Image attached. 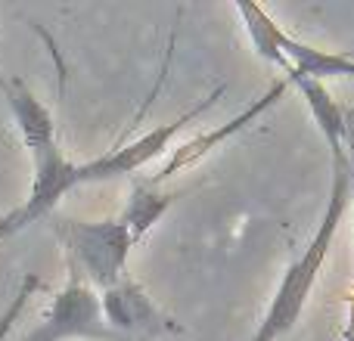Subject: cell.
I'll list each match as a JSON object with an SVG mask.
<instances>
[{
	"label": "cell",
	"instance_id": "obj_4",
	"mask_svg": "<svg viewBox=\"0 0 354 341\" xmlns=\"http://www.w3.org/2000/svg\"><path fill=\"white\" fill-rule=\"evenodd\" d=\"M224 93H227V84H218L205 99H199L193 109H187L183 115H177L174 121L159 124V128L147 130V134L137 137V140L124 143V146H115L106 155H100V159H91V162H84V165H78V186H84V183L115 180V177H134L143 165H149L153 159H159L162 153H171L174 137L180 134L187 124H193L196 118L205 115L208 109H214Z\"/></svg>",
	"mask_w": 354,
	"mask_h": 341
},
{
	"label": "cell",
	"instance_id": "obj_10",
	"mask_svg": "<svg viewBox=\"0 0 354 341\" xmlns=\"http://www.w3.org/2000/svg\"><path fill=\"white\" fill-rule=\"evenodd\" d=\"M174 199H177L174 193H165V189L156 186L153 180H140V177H134L131 193H128V205H124L122 217H118L124 226H128L134 245L140 242L156 224H159L162 214L171 208Z\"/></svg>",
	"mask_w": 354,
	"mask_h": 341
},
{
	"label": "cell",
	"instance_id": "obj_13",
	"mask_svg": "<svg viewBox=\"0 0 354 341\" xmlns=\"http://www.w3.org/2000/svg\"><path fill=\"white\" fill-rule=\"evenodd\" d=\"M345 153L351 165V195H354V115H348V130H345Z\"/></svg>",
	"mask_w": 354,
	"mask_h": 341
},
{
	"label": "cell",
	"instance_id": "obj_6",
	"mask_svg": "<svg viewBox=\"0 0 354 341\" xmlns=\"http://www.w3.org/2000/svg\"><path fill=\"white\" fill-rule=\"evenodd\" d=\"M289 84H292L289 78H280L277 84L268 87V93H264V97L252 99V106H245V109L239 112V115H233L227 124H221V128H214V130H205V134H196V137H189V140L177 143L171 153H168V162L159 168V174L153 177V183H156V186H162V183L171 180L174 174H180V170H187V168L199 165L202 159H208V155H212L221 143H227L230 137H236L239 130H245L249 124H255L258 118L270 109V106L280 103L283 93L289 90Z\"/></svg>",
	"mask_w": 354,
	"mask_h": 341
},
{
	"label": "cell",
	"instance_id": "obj_7",
	"mask_svg": "<svg viewBox=\"0 0 354 341\" xmlns=\"http://www.w3.org/2000/svg\"><path fill=\"white\" fill-rule=\"evenodd\" d=\"M0 93H3L6 106H10L12 121H16L19 137H22L28 155H35V153H41V149L59 143L56 140L53 112L35 97V90H31L22 78H16V75H3V78H0Z\"/></svg>",
	"mask_w": 354,
	"mask_h": 341
},
{
	"label": "cell",
	"instance_id": "obj_9",
	"mask_svg": "<svg viewBox=\"0 0 354 341\" xmlns=\"http://www.w3.org/2000/svg\"><path fill=\"white\" fill-rule=\"evenodd\" d=\"M295 87H299V93L305 97L308 109H311L314 115V124L320 128V134H324L326 146H330L333 159L336 155H345V130H348V112L342 109V106L333 99V93L326 90L324 81H311V78H289Z\"/></svg>",
	"mask_w": 354,
	"mask_h": 341
},
{
	"label": "cell",
	"instance_id": "obj_5",
	"mask_svg": "<svg viewBox=\"0 0 354 341\" xmlns=\"http://www.w3.org/2000/svg\"><path fill=\"white\" fill-rule=\"evenodd\" d=\"M100 307H103V317H106V323H109V329L118 332V335L128 341L180 332V326H177L153 301V295H149L140 282L131 280V276H124L122 282L106 289V292L100 295Z\"/></svg>",
	"mask_w": 354,
	"mask_h": 341
},
{
	"label": "cell",
	"instance_id": "obj_8",
	"mask_svg": "<svg viewBox=\"0 0 354 341\" xmlns=\"http://www.w3.org/2000/svg\"><path fill=\"white\" fill-rule=\"evenodd\" d=\"M283 53H286L292 72L286 78H311V81H326V78H351L354 81V56L342 50H320L311 43L299 41V37L286 35L283 41Z\"/></svg>",
	"mask_w": 354,
	"mask_h": 341
},
{
	"label": "cell",
	"instance_id": "obj_1",
	"mask_svg": "<svg viewBox=\"0 0 354 341\" xmlns=\"http://www.w3.org/2000/svg\"><path fill=\"white\" fill-rule=\"evenodd\" d=\"M348 199H351V165H348V153H345L333 159V189H330V199H326L324 217H320L314 236L308 239V245L301 249V255L286 267V273H283L280 286H277L252 341H277L295 329L314 286H317L320 270H324L326 257L333 251V242L339 236L342 217L348 211Z\"/></svg>",
	"mask_w": 354,
	"mask_h": 341
},
{
	"label": "cell",
	"instance_id": "obj_11",
	"mask_svg": "<svg viewBox=\"0 0 354 341\" xmlns=\"http://www.w3.org/2000/svg\"><path fill=\"white\" fill-rule=\"evenodd\" d=\"M236 12L239 19H243L245 25V35H249L252 47H255V53L261 56V59L274 62L277 68H283V72H292V66H289L286 53H283V41H286V31L280 28V25L274 22V19L268 16V12L261 10L258 3H236Z\"/></svg>",
	"mask_w": 354,
	"mask_h": 341
},
{
	"label": "cell",
	"instance_id": "obj_15",
	"mask_svg": "<svg viewBox=\"0 0 354 341\" xmlns=\"http://www.w3.org/2000/svg\"><path fill=\"white\" fill-rule=\"evenodd\" d=\"M0 78H3V68H0Z\"/></svg>",
	"mask_w": 354,
	"mask_h": 341
},
{
	"label": "cell",
	"instance_id": "obj_2",
	"mask_svg": "<svg viewBox=\"0 0 354 341\" xmlns=\"http://www.w3.org/2000/svg\"><path fill=\"white\" fill-rule=\"evenodd\" d=\"M50 217H53L50 224L53 236L66 249L68 264H75L100 295L128 276L124 270H128L134 239L122 220H75L62 214H50Z\"/></svg>",
	"mask_w": 354,
	"mask_h": 341
},
{
	"label": "cell",
	"instance_id": "obj_12",
	"mask_svg": "<svg viewBox=\"0 0 354 341\" xmlns=\"http://www.w3.org/2000/svg\"><path fill=\"white\" fill-rule=\"evenodd\" d=\"M41 289V276L37 273H25L22 282H19L16 295H12V301L0 311V341H6L12 335V329H16V323L22 320L25 307H28V301L35 298V292Z\"/></svg>",
	"mask_w": 354,
	"mask_h": 341
},
{
	"label": "cell",
	"instance_id": "obj_3",
	"mask_svg": "<svg viewBox=\"0 0 354 341\" xmlns=\"http://www.w3.org/2000/svg\"><path fill=\"white\" fill-rule=\"evenodd\" d=\"M22 341H128L109 329L100 307V292L84 280L75 264H68V280L53 295V304L41 323Z\"/></svg>",
	"mask_w": 354,
	"mask_h": 341
},
{
	"label": "cell",
	"instance_id": "obj_14",
	"mask_svg": "<svg viewBox=\"0 0 354 341\" xmlns=\"http://www.w3.org/2000/svg\"><path fill=\"white\" fill-rule=\"evenodd\" d=\"M348 341H354V311H351V326H348Z\"/></svg>",
	"mask_w": 354,
	"mask_h": 341
}]
</instances>
